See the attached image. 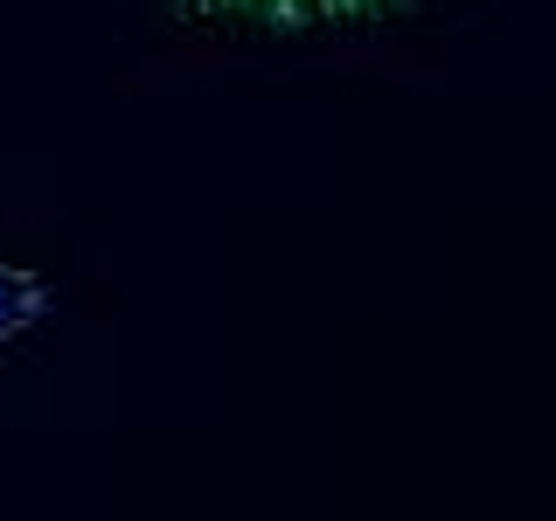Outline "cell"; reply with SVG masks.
Masks as SVG:
<instances>
[{"label": "cell", "mask_w": 556, "mask_h": 521, "mask_svg": "<svg viewBox=\"0 0 556 521\" xmlns=\"http://www.w3.org/2000/svg\"><path fill=\"white\" fill-rule=\"evenodd\" d=\"M195 8L265 14V22H320V14H362V8H382V0H195Z\"/></svg>", "instance_id": "6da1fadb"}, {"label": "cell", "mask_w": 556, "mask_h": 521, "mask_svg": "<svg viewBox=\"0 0 556 521\" xmlns=\"http://www.w3.org/2000/svg\"><path fill=\"white\" fill-rule=\"evenodd\" d=\"M35 313H42V285H35V278H22L14 265H0V341L22 334Z\"/></svg>", "instance_id": "7a4b0ae2"}]
</instances>
